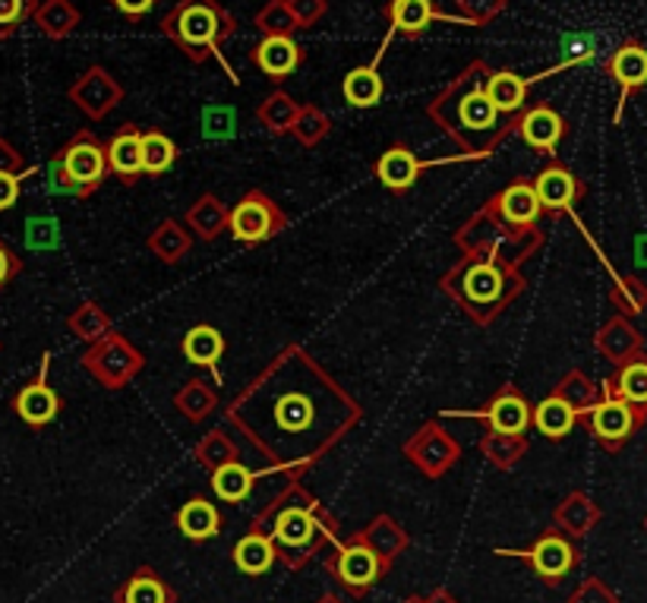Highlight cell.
I'll return each instance as SVG.
<instances>
[{
  "label": "cell",
  "mask_w": 647,
  "mask_h": 603,
  "mask_svg": "<svg viewBox=\"0 0 647 603\" xmlns=\"http://www.w3.org/2000/svg\"><path fill=\"white\" fill-rule=\"evenodd\" d=\"M181 348H184V357H187L190 364L209 369V373L219 379V364H222V357H225L227 341L215 326H209V323L194 326V329L184 336V344H181Z\"/></svg>",
  "instance_id": "obj_28"
},
{
  "label": "cell",
  "mask_w": 647,
  "mask_h": 603,
  "mask_svg": "<svg viewBox=\"0 0 647 603\" xmlns=\"http://www.w3.org/2000/svg\"><path fill=\"white\" fill-rule=\"evenodd\" d=\"M23 168H26L23 155H20L7 139H0V171H3V174H20Z\"/></svg>",
  "instance_id": "obj_57"
},
{
  "label": "cell",
  "mask_w": 647,
  "mask_h": 603,
  "mask_svg": "<svg viewBox=\"0 0 647 603\" xmlns=\"http://www.w3.org/2000/svg\"><path fill=\"white\" fill-rule=\"evenodd\" d=\"M139 155H142V177H162L177 162V142L162 130H142Z\"/></svg>",
  "instance_id": "obj_35"
},
{
  "label": "cell",
  "mask_w": 647,
  "mask_h": 603,
  "mask_svg": "<svg viewBox=\"0 0 647 603\" xmlns=\"http://www.w3.org/2000/svg\"><path fill=\"white\" fill-rule=\"evenodd\" d=\"M66 99L73 101L89 121H104L124 101V86L101 64H92L66 89Z\"/></svg>",
  "instance_id": "obj_12"
},
{
  "label": "cell",
  "mask_w": 647,
  "mask_h": 603,
  "mask_svg": "<svg viewBox=\"0 0 647 603\" xmlns=\"http://www.w3.org/2000/svg\"><path fill=\"white\" fill-rule=\"evenodd\" d=\"M527 560H531V566L537 569L540 578H547V581H559V578H565L572 566L578 563V553H575V547L565 540L562 535H544L527 553H524Z\"/></svg>",
  "instance_id": "obj_25"
},
{
  "label": "cell",
  "mask_w": 647,
  "mask_h": 603,
  "mask_svg": "<svg viewBox=\"0 0 647 603\" xmlns=\"http://www.w3.org/2000/svg\"><path fill=\"white\" fill-rule=\"evenodd\" d=\"M184 225H187L190 235L209 243V240L222 237V231H227V205L219 200L215 193H202V197L187 209Z\"/></svg>",
  "instance_id": "obj_32"
},
{
  "label": "cell",
  "mask_w": 647,
  "mask_h": 603,
  "mask_svg": "<svg viewBox=\"0 0 647 603\" xmlns=\"http://www.w3.org/2000/svg\"><path fill=\"white\" fill-rule=\"evenodd\" d=\"M38 0H0V41L20 33L33 20Z\"/></svg>",
  "instance_id": "obj_50"
},
{
  "label": "cell",
  "mask_w": 647,
  "mask_h": 603,
  "mask_svg": "<svg viewBox=\"0 0 647 603\" xmlns=\"http://www.w3.org/2000/svg\"><path fill=\"white\" fill-rule=\"evenodd\" d=\"M383 569H386L383 556H380L373 547H366L363 540L345 543V547L335 553V560H332V571H335V578H338L345 588H351L354 594L366 591V588L383 575Z\"/></svg>",
  "instance_id": "obj_18"
},
{
  "label": "cell",
  "mask_w": 647,
  "mask_h": 603,
  "mask_svg": "<svg viewBox=\"0 0 647 603\" xmlns=\"http://www.w3.org/2000/svg\"><path fill=\"white\" fill-rule=\"evenodd\" d=\"M328 522L320 515V505L313 503L303 490L294 487L291 493L275 503L272 512V525L269 537L275 543V550H288V553H307L320 537H328Z\"/></svg>",
  "instance_id": "obj_7"
},
{
  "label": "cell",
  "mask_w": 647,
  "mask_h": 603,
  "mask_svg": "<svg viewBox=\"0 0 647 603\" xmlns=\"http://www.w3.org/2000/svg\"><path fill=\"white\" fill-rule=\"evenodd\" d=\"M332 134V117L325 114L323 108H316V104H300V111H297V121H294L291 136L300 142V146H307V149H313V146H320L323 139H328Z\"/></svg>",
  "instance_id": "obj_43"
},
{
  "label": "cell",
  "mask_w": 647,
  "mask_h": 603,
  "mask_svg": "<svg viewBox=\"0 0 647 603\" xmlns=\"http://www.w3.org/2000/svg\"><path fill=\"white\" fill-rule=\"evenodd\" d=\"M531 187H534V193H537L540 209L550 212V215L572 212V209L584 200V193H587L582 177H575L562 162H550L547 168L537 171V177L531 180Z\"/></svg>",
  "instance_id": "obj_17"
},
{
  "label": "cell",
  "mask_w": 647,
  "mask_h": 603,
  "mask_svg": "<svg viewBox=\"0 0 647 603\" xmlns=\"http://www.w3.org/2000/svg\"><path fill=\"white\" fill-rule=\"evenodd\" d=\"M486 73L489 64L477 58L426 101V117L461 146L464 159H486L499 142L515 134L518 114L502 117L493 108L486 96Z\"/></svg>",
  "instance_id": "obj_2"
},
{
  "label": "cell",
  "mask_w": 647,
  "mask_h": 603,
  "mask_svg": "<svg viewBox=\"0 0 647 603\" xmlns=\"http://www.w3.org/2000/svg\"><path fill=\"white\" fill-rule=\"evenodd\" d=\"M253 26L262 33V38H269V35L294 38L297 35V20H294L288 0H265L253 16Z\"/></svg>",
  "instance_id": "obj_44"
},
{
  "label": "cell",
  "mask_w": 647,
  "mask_h": 603,
  "mask_svg": "<svg viewBox=\"0 0 647 603\" xmlns=\"http://www.w3.org/2000/svg\"><path fill=\"white\" fill-rule=\"evenodd\" d=\"M139 127L124 124L117 134L111 136V142L104 146L108 155V174H114L124 187H133L142 180V155H139Z\"/></svg>",
  "instance_id": "obj_23"
},
{
  "label": "cell",
  "mask_w": 647,
  "mask_h": 603,
  "mask_svg": "<svg viewBox=\"0 0 647 603\" xmlns=\"http://www.w3.org/2000/svg\"><path fill=\"white\" fill-rule=\"evenodd\" d=\"M604 70H607V76L619 86V101H615L613 114V121L619 124L629 99L647 86V45H642L638 38H625L613 54L607 58Z\"/></svg>",
  "instance_id": "obj_13"
},
{
  "label": "cell",
  "mask_w": 647,
  "mask_h": 603,
  "mask_svg": "<svg viewBox=\"0 0 647 603\" xmlns=\"http://www.w3.org/2000/svg\"><path fill=\"white\" fill-rule=\"evenodd\" d=\"M275 560H278V550H275L272 537L259 535V531L240 537L234 547V563L244 575H262V571L272 569Z\"/></svg>",
  "instance_id": "obj_36"
},
{
  "label": "cell",
  "mask_w": 647,
  "mask_h": 603,
  "mask_svg": "<svg viewBox=\"0 0 647 603\" xmlns=\"http://www.w3.org/2000/svg\"><path fill=\"white\" fill-rule=\"evenodd\" d=\"M250 61H253V67H257L269 83H285L288 76L297 73V67L307 64V48L297 45L294 38L269 35V38H262L259 45H253Z\"/></svg>",
  "instance_id": "obj_19"
},
{
  "label": "cell",
  "mask_w": 647,
  "mask_h": 603,
  "mask_svg": "<svg viewBox=\"0 0 647 603\" xmlns=\"http://www.w3.org/2000/svg\"><path fill=\"white\" fill-rule=\"evenodd\" d=\"M66 329L76 338H83L86 344H92L98 338H104L108 332H114L111 316L98 306L96 301H83L70 316H66Z\"/></svg>",
  "instance_id": "obj_41"
},
{
  "label": "cell",
  "mask_w": 647,
  "mask_h": 603,
  "mask_svg": "<svg viewBox=\"0 0 647 603\" xmlns=\"http://www.w3.org/2000/svg\"><path fill=\"white\" fill-rule=\"evenodd\" d=\"M405 455L426 474L443 477L461 458V445L439 420H426L405 442Z\"/></svg>",
  "instance_id": "obj_11"
},
{
  "label": "cell",
  "mask_w": 647,
  "mask_h": 603,
  "mask_svg": "<svg viewBox=\"0 0 647 603\" xmlns=\"http://www.w3.org/2000/svg\"><path fill=\"white\" fill-rule=\"evenodd\" d=\"M146 247L155 253L159 263H164V266H177V263L190 253L194 235L187 231V225H181V222H174V218H164V222H159V225L152 228V235L146 237Z\"/></svg>",
  "instance_id": "obj_31"
},
{
  "label": "cell",
  "mask_w": 647,
  "mask_h": 603,
  "mask_svg": "<svg viewBox=\"0 0 647 603\" xmlns=\"http://www.w3.org/2000/svg\"><path fill=\"white\" fill-rule=\"evenodd\" d=\"M177 528L190 540H209L222 531V512L209 500H190L177 512Z\"/></svg>",
  "instance_id": "obj_37"
},
{
  "label": "cell",
  "mask_w": 647,
  "mask_h": 603,
  "mask_svg": "<svg viewBox=\"0 0 647 603\" xmlns=\"http://www.w3.org/2000/svg\"><path fill=\"white\" fill-rule=\"evenodd\" d=\"M13 411H16L20 420L29 424V427H45V424H51V420L61 414V395L51 389L45 369H41L38 379L26 382V386L20 389V395L13 399Z\"/></svg>",
  "instance_id": "obj_24"
},
{
  "label": "cell",
  "mask_w": 647,
  "mask_h": 603,
  "mask_svg": "<svg viewBox=\"0 0 647 603\" xmlns=\"http://www.w3.org/2000/svg\"><path fill=\"white\" fill-rule=\"evenodd\" d=\"M455 247L461 253H486L496 256L509 266H521L527 260H534L544 247V231L534 228H509L506 222H499L493 212L477 209L458 231L452 235Z\"/></svg>",
  "instance_id": "obj_5"
},
{
  "label": "cell",
  "mask_w": 647,
  "mask_h": 603,
  "mask_svg": "<svg viewBox=\"0 0 647 603\" xmlns=\"http://www.w3.org/2000/svg\"><path fill=\"white\" fill-rule=\"evenodd\" d=\"M162 0H108V7L114 10V13H121L124 20L129 23H139L146 13H152L155 7H159Z\"/></svg>",
  "instance_id": "obj_54"
},
{
  "label": "cell",
  "mask_w": 647,
  "mask_h": 603,
  "mask_svg": "<svg viewBox=\"0 0 647 603\" xmlns=\"http://www.w3.org/2000/svg\"><path fill=\"white\" fill-rule=\"evenodd\" d=\"M225 420L269 465L300 474L354 430L363 407L313 354L288 344L231 399Z\"/></svg>",
  "instance_id": "obj_1"
},
{
  "label": "cell",
  "mask_w": 647,
  "mask_h": 603,
  "mask_svg": "<svg viewBox=\"0 0 647 603\" xmlns=\"http://www.w3.org/2000/svg\"><path fill=\"white\" fill-rule=\"evenodd\" d=\"M486 96L493 101V108L502 117H515L527 108L531 99V83L524 76H518L512 70H493L486 73Z\"/></svg>",
  "instance_id": "obj_26"
},
{
  "label": "cell",
  "mask_w": 647,
  "mask_h": 603,
  "mask_svg": "<svg viewBox=\"0 0 647 603\" xmlns=\"http://www.w3.org/2000/svg\"><path fill=\"white\" fill-rule=\"evenodd\" d=\"M481 452H484L496 468H512V465H518L524 458V452H527V436L486 430L481 436Z\"/></svg>",
  "instance_id": "obj_42"
},
{
  "label": "cell",
  "mask_w": 647,
  "mask_h": 603,
  "mask_svg": "<svg viewBox=\"0 0 647 603\" xmlns=\"http://www.w3.org/2000/svg\"><path fill=\"white\" fill-rule=\"evenodd\" d=\"M366 547H373L380 556H386L388 550H395V543L401 547L405 543V537H401V528H395L391 522H386V518H380L373 528H370V540H363Z\"/></svg>",
  "instance_id": "obj_53"
},
{
  "label": "cell",
  "mask_w": 647,
  "mask_h": 603,
  "mask_svg": "<svg viewBox=\"0 0 647 603\" xmlns=\"http://www.w3.org/2000/svg\"><path fill=\"white\" fill-rule=\"evenodd\" d=\"M383 16L388 20V35L383 45L391 41V35L401 38H421L433 23H461V16H449L436 7V0H386ZM464 26V23H461Z\"/></svg>",
  "instance_id": "obj_15"
},
{
  "label": "cell",
  "mask_w": 647,
  "mask_h": 603,
  "mask_svg": "<svg viewBox=\"0 0 647 603\" xmlns=\"http://www.w3.org/2000/svg\"><path fill=\"white\" fill-rule=\"evenodd\" d=\"M594 522H597V505L590 503L584 493L569 497V500L562 503V508H559V525H565L572 535H584Z\"/></svg>",
  "instance_id": "obj_48"
},
{
  "label": "cell",
  "mask_w": 647,
  "mask_h": 603,
  "mask_svg": "<svg viewBox=\"0 0 647 603\" xmlns=\"http://www.w3.org/2000/svg\"><path fill=\"white\" fill-rule=\"evenodd\" d=\"M121 603H171V591L155 571H136L121 591Z\"/></svg>",
  "instance_id": "obj_46"
},
{
  "label": "cell",
  "mask_w": 647,
  "mask_h": 603,
  "mask_svg": "<svg viewBox=\"0 0 647 603\" xmlns=\"http://www.w3.org/2000/svg\"><path fill=\"white\" fill-rule=\"evenodd\" d=\"M33 23L45 38L64 41L66 35L76 33V26L83 23V13H79V7L73 0H38Z\"/></svg>",
  "instance_id": "obj_29"
},
{
  "label": "cell",
  "mask_w": 647,
  "mask_h": 603,
  "mask_svg": "<svg viewBox=\"0 0 647 603\" xmlns=\"http://www.w3.org/2000/svg\"><path fill=\"white\" fill-rule=\"evenodd\" d=\"M196 462H202L209 470L222 468L227 462H234L237 458V445L231 442V436L225 430H212V434H206L199 439V445L194 449Z\"/></svg>",
  "instance_id": "obj_47"
},
{
  "label": "cell",
  "mask_w": 647,
  "mask_h": 603,
  "mask_svg": "<svg viewBox=\"0 0 647 603\" xmlns=\"http://www.w3.org/2000/svg\"><path fill=\"white\" fill-rule=\"evenodd\" d=\"M146 367L142 351L121 332H108L104 338L92 341L83 354V369L104 389H124Z\"/></svg>",
  "instance_id": "obj_8"
},
{
  "label": "cell",
  "mask_w": 647,
  "mask_h": 603,
  "mask_svg": "<svg viewBox=\"0 0 647 603\" xmlns=\"http://www.w3.org/2000/svg\"><path fill=\"white\" fill-rule=\"evenodd\" d=\"M552 395H556V399H562L565 404H572V407H575V414L584 420V414H587L594 404L600 402V386H597L584 369H569V373L556 382Z\"/></svg>",
  "instance_id": "obj_40"
},
{
  "label": "cell",
  "mask_w": 647,
  "mask_h": 603,
  "mask_svg": "<svg viewBox=\"0 0 647 603\" xmlns=\"http://www.w3.org/2000/svg\"><path fill=\"white\" fill-rule=\"evenodd\" d=\"M610 303L619 310V316H638L647 310V285L638 275H619L610 288Z\"/></svg>",
  "instance_id": "obj_45"
},
{
  "label": "cell",
  "mask_w": 647,
  "mask_h": 603,
  "mask_svg": "<svg viewBox=\"0 0 647 603\" xmlns=\"http://www.w3.org/2000/svg\"><path fill=\"white\" fill-rule=\"evenodd\" d=\"M297 111H300V104L285 89H275L272 96H265V99L259 101L257 121L265 127V134L288 136L294 121H297Z\"/></svg>",
  "instance_id": "obj_38"
},
{
  "label": "cell",
  "mask_w": 647,
  "mask_h": 603,
  "mask_svg": "<svg viewBox=\"0 0 647 603\" xmlns=\"http://www.w3.org/2000/svg\"><path fill=\"white\" fill-rule=\"evenodd\" d=\"M455 7L464 26L484 29L493 20H499V13H506L509 0H455Z\"/></svg>",
  "instance_id": "obj_49"
},
{
  "label": "cell",
  "mask_w": 647,
  "mask_h": 603,
  "mask_svg": "<svg viewBox=\"0 0 647 603\" xmlns=\"http://www.w3.org/2000/svg\"><path fill=\"white\" fill-rule=\"evenodd\" d=\"M162 35L171 38L190 64L206 61H222L231 83L237 86L240 79L234 76V67L225 61V41L237 35V20L222 0H177L162 20Z\"/></svg>",
  "instance_id": "obj_4"
},
{
  "label": "cell",
  "mask_w": 647,
  "mask_h": 603,
  "mask_svg": "<svg viewBox=\"0 0 647 603\" xmlns=\"http://www.w3.org/2000/svg\"><path fill=\"white\" fill-rule=\"evenodd\" d=\"M524 288L527 278L518 266L486 253H461V260L439 278V291L458 303V310L474 319V326H489L499 319L524 294Z\"/></svg>",
  "instance_id": "obj_3"
},
{
  "label": "cell",
  "mask_w": 647,
  "mask_h": 603,
  "mask_svg": "<svg viewBox=\"0 0 647 603\" xmlns=\"http://www.w3.org/2000/svg\"><path fill=\"white\" fill-rule=\"evenodd\" d=\"M20 193H23V177L0 171V212L3 209H13L20 202Z\"/></svg>",
  "instance_id": "obj_56"
},
{
  "label": "cell",
  "mask_w": 647,
  "mask_h": 603,
  "mask_svg": "<svg viewBox=\"0 0 647 603\" xmlns=\"http://www.w3.org/2000/svg\"><path fill=\"white\" fill-rule=\"evenodd\" d=\"M288 7L297 20V29H313L328 13V0H288Z\"/></svg>",
  "instance_id": "obj_52"
},
{
  "label": "cell",
  "mask_w": 647,
  "mask_h": 603,
  "mask_svg": "<svg viewBox=\"0 0 647 603\" xmlns=\"http://www.w3.org/2000/svg\"><path fill=\"white\" fill-rule=\"evenodd\" d=\"M486 212H493L499 222H506L509 228H534L544 215L537 193L531 187V180H512L506 190H499L496 197L484 202Z\"/></svg>",
  "instance_id": "obj_20"
},
{
  "label": "cell",
  "mask_w": 647,
  "mask_h": 603,
  "mask_svg": "<svg viewBox=\"0 0 647 603\" xmlns=\"http://www.w3.org/2000/svg\"><path fill=\"white\" fill-rule=\"evenodd\" d=\"M423 171H426V162H421L414 155V149L405 146V142L388 146L386 152L376 159V165H373V174L380 177V184L386 187L388 193H395V197H405L418 184V177H421Z\"/></svg>",
  "instance_id": "obj_22"
},
{
  "label": "cell",
  "mask_w": 647,
  "mask_h": 603,
  "mask_svg": "<svg viewBox=\"0 0 647 603\" xmlns=\"http://www.w3.org/2000/svg\"><path fill=\"white\" fill-rule=\"evenodd\" d=\"M594 348L604 361H610L613 367L629 364L632 357H638L645 351V336L638 332V326L629 319V316H619L607 319L597 332H594Z\"/></svg>",
  "instance_id": "obj_21"
},
{
  "label": "cell",
  "mask_w": 647,
  "mask_h": 603,
  "mask_svg": "<svg viewBox=\"0 0 647 603\" xmlns=\"http://www.w3.org/2000/svg\"><path fill=\"white\" fill-rule=\"evenodd\" d=\"M20 272H23V256H20L7 240H0V291H3Z\"/></svg>",
  "instance_id": "obj_55"
},
{
  "label": "cell",
  "mask_w": 647,
  "mask_h": 603,
  "mask_svg": "<svg viewBox=\"0 0 647 603\" xmlns=\"http://www.w3.org/2000/svg\"><path fill=\"white\" fill-rule=\"evenodd\" d=\"M174 407L181 417H187L190 424H202L209 414H215L219 407V392L209 379H187L177 392H174Z\"/></svg>",
  "instance_id": "obj_34"
},
{
  "label": "cell",
  "mask_w": 647,
  "mask_h": 603,
  "mask_svg": "<svg viewBox=\"0 0 647 603\" xmlns=\"http://www.w3.org/2000/svg\"><path fill=\"white\" fill-rule=\"evenodd\" d=\"M604 386L619 395L625 404H632L647 420V354L642 351L638 357H632L629 364L615 367L610 379H604Z\"/></svg>",
  "instance_id": "obj_27"
},
{
  "label": "cell",
  "mask_w": 647,
  "mask_h": 603,
  "mask_svg": "<svg viewBox=\"0 0 647 603\" xmlns=\"http://www.w3.org/2000/svg\"><path fill=\"white\" fill-rule=\"evenodd\" d=\"M531 411H534V404L527 402V395L515 382H502V389L486 402V407L464 411L461 417H477V420H484L486 430H496V434L524 436L531 430Z\"/></svg>",
  "instance_id": "obj_14"
},
{
  "label": "cell",
  "mask_w": 647,
  "mask_h": 603,
  "mask_svg": "<svg viewBox=\"0 0 647 603\" xmlns=\"http://www.w3.org/2000/svg\"><path fill=\"white\" fill-rule=\"evenodd\" d=\"M578 420L582 417L575 414V407L565 404L562 399H556V395H547L544 402L534 404V411H531V427H537L552 442L565 439V436L575 430Z\"/></svg>",
  "instance_id": "obj_33"
},
{
  "label": "cell",
  "mask_w": 647,
  "mask_h": 603,
  "mask_svg": "<svg viewBox=\"0 0 647 603\" xmlns=\"http://www.w3.org/2000/svg\"><path fill=\"white\" fill-rule=\"evenodd\" d=\"M202 134L209 139H231L234 136V108L209 104L202 111Z\"/></svg>",
  "instance_id": "obj_51"
},
{
  "label": "cell",
  "mask_w": 647,
  "mask_h": 603,
  "mask_svg": "<svg viewBox=\"0 0 647 603\" xmlns=\"http://www.w3.org/2000/svg\"><path fill=\"white\" fill-rule=\"evenodd\" d=\"M380 58L383 54H376V61L366 64V67L348 70V76L341 83V96L351 108H376L386 96V83L380 76Z\"/></svg>",
  "instance_id": "obj_30"
},
{
  "label": "cell",
  "mask_w": 647,
  "mask_h": 603,
  "mask_svg": "<svg viewBox=\"0 0 647 603\" xmlns=\"http://www.w3.org/2000/svg\"><path fill=\"white\" fill-rule=\"evenodd\" d=\"M572 603H613V598H610L597 581H590V585H584L582 591L572 598Z\"/></svg>",
  "instance_id": "obj_58"
},
{
  "label": "cell",
  "mask_w": 647,
  "mask_h": 603,
  "mask_svg": "<svg viewBox=\"0 0 647 603\" xmlns=\"http://www.w3.org/2000/svg\"><path fill=\"white\" fill-rule=\"evenodd\" d=\"M584 424L607 452H619L647 420L632 404H625L607 386H600V402L584 414Z\"/></svg>",
  "instance_id": "obj_10"
},
{
  "label": "cell",
  "mask_w": 647,
  "mask_h": 603,
  "mask_svg": "<svg viewBox=\"0 0 647 603\" xmlns=\"http://www.w3.org/2000/svg\"><path fill=\"white\" fill-rule=\"evenodd\" d=\"M51 177L58 190L76 200H89L108 177L104 142L92 130H76L51 159Z\"/></svg>",
  "instance_id": "obj_6"
},
{
  "label": "cell",
  "mask_w": 647,
  "mask_h": 603,
  "mask_svg": "<svg viewBox=\"0 0 647 603\" xmlns=\"http://www.w3.org/2000/svg\"><path fill=\"white\" fill-rule=\"evenodd\" d=\"M515 134L527 149H534L537 155H550L552 159L556 149H559V142L569 134V121L556 108H550V104H531V108H524L518 114Z\"/></svg>",
  "instance_id": "obj_16"
},
{
  "label": "cell",
  "mask_w": 647,
  "mask_h": 603,
  "mask_svg": "<svg viewBox=\"0 0 647 603\" xmlns=\"http://www.w3.org/2000/svg\"><path fill=\"white\" fill-rule=\"evenodd\" d=\"M288 228V212L262 190H247L227 209V235L244 247H259Z\"/></svg>",
  "instance_id": "obj_9"
},
{
  "label": "cell",
  "mask_w": 647,
  "mask_h": 603,
  "mask_svg": "<svg viewBox=\"0 0 647 603\" xmlns=\"http://www.w3.org/2000/svg\"><path fill=\"white\" fill-rule=\"evenodd\" d=\"M323 603H335V601H323Z\"/></svg>",
  "instance_id": "obj_59"
},
{
  "label": "cell",
  "mask_w": 647,
  "mask_h": 603,
  "mask_svg": "<svg viewBox=\"0 0 647 603\" xmlns=\"http://www.w3.org/2000/svg\"><path fill=\"white\" fill-rule=\"evenodd\" d=\"M253 470L237 458L212 470V490L222 503H244L253 493Z\"/></svg>",
  "instance_id": "obj_39"
}]
</instances>
